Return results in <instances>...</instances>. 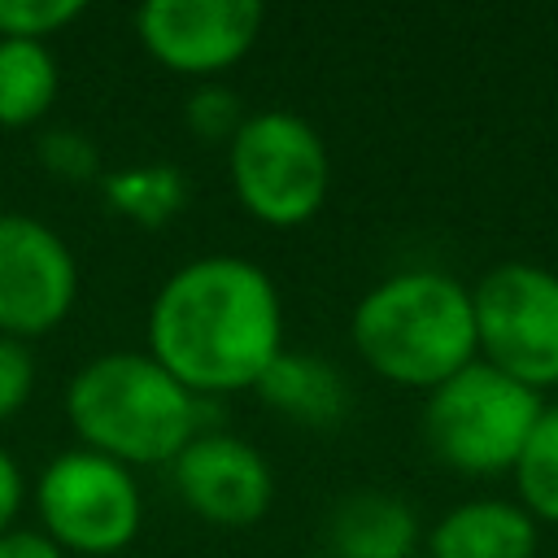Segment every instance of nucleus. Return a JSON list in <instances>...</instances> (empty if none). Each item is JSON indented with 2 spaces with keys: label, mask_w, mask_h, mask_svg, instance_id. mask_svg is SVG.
Listing matches in <instances>:
<instances>
[{
  "label": "nucleus",
  "mask_w": 558,
  "mask_h": 558,
  "mask_svg": "<svg viewBox=\"0 0 558 558\" xmlns=\"http://www.w3.org/2000/svg\"><path fill=\"white\" fill-rule=\"evenodd\" d=\"M148 353L196 397L240 392L283 353L275 279L244 257H196L153 296Z\"/></svg>",
  "instance_id": "f257e3e1"
},
{
  "label": "nucleus",
  "mask_w": 558,
  "mask_h": 558,
  "mask_svg": "<svg viewBox=\"0 0 558 558\" xmlns=\"http://www.w3.org/2000/svg\"><path fill=\"white\" fill-rule=\"evenodd\" d=\"M362 362L405 388H436L475 362L471 292L436 270H405L375 283L349 323Z\"/></svg>",
  "instance_id": "f03ea898"
},
{
  "label": "nucleus",
  "mask_w": 558,
  "mask_h": 558,
  "mask_svg": "<svg viewBox=\"0 0 558 558\" xmlns=\"http://www.w3.org/2000/svg\"><path fill=\"white\" fill-rule=\"evenodd\" d=\"M65 414L83 449L122 466L174 462L196 436V392L153 353H100L65 388Z\"/></svg>",
  "instance_id": "7ed1b4c3"
},
{
  "label": "nucleus",
  "mask_w": 558,
  "mask_h": 558,
  "mask_svg": "<svg viewBox=\"0 0 558 558\" xmlns=\"http://www.w3.org/2000/svg\"><path fill=\"white\" fill-rule=\"evenodd\" d=\"M536 388L501 375L488 362H471L432 388L423 410V436L432 453L466 475H493L519 462L536 418Z\"/></svg>",
  "instance_id": "20e7f679"
},
{
  "label": "nucleus",
  "mask_w": 558,
  "mask_h": 558,
  "mask_svg": "<svg viewBox=\"0 0 558 558\" xmlns=\"http://www.w3.org/2000/svg\"><path fill=\"white\" fill-rule=\"evenodd\" d=\"M235 201L266 227H301L323 209L331 161L323 135L288 109L248 113L227 144Z\"/></svg>",
  "instance_id": "39448f33"
},
{
  "label": "nucleus",
  "mask_w": 558,
  "mask_h": 558,
  "mask_svg": "<svg viewBox=\"0 0 558 558\" xmlns=\"http://www.w3.org/2000/svg\"><path fill=\"white\" fill-rule=\"evenodd\" d=\"M471 310L488 366L527 388L558 384V275L527 262L493 266L475 283Z\"/></svg>",
  "instance_id": "423d86ee"
},
{
  "label": "nucleus",
  "mask_w": 558,
  "mask_h": 558,
  "mask_svg": "<svg viewBox=\"0 0 558 558\" xmlns=\"http://www.w3.org/2000/svg\"><path fill=\"white\" fill-rule=\"evenodd\" d=\"M35 501L44 532L70 554H118L144 519L131 466L92 449L57 453L39 475Z\"/></svg>",
  "instance_id": "0eeeda50"
},
{
  "label": "nucleus",
  "mask_w": 558,
  "mask_h": 558,
  "mask_svg": "<svg viewBox=\"0 0 558 558\" xmlns=\"http://www.w3.org/2000/svg\"><path fill=\"white\" fill-rule=\"evenodd\" d=\"M78 292L70 244L31 214H0V336L52 331Z\"/></svg>",
  "instance_id": "6e6552de"
},
{
  "label": "nucleus",
  "mask_w": 558,
  "mask_h": 558,
  "mask_svg": "<svg viewBox=\"0 0 558 558\" xmlns=\"http://www.w3.org/2000/svg\"><path fill=\"white\" fill-rule=\"evenodd\" d=\"M262 17L253 0H153L135 13V31L166 70L209 78L257 44Z\"/></svg>",
  "instance_id": "1a4fd4ad"
},
{
  "label": "nucleus",
  "mask_w": 558,
  "mask_h": 558,
  "mask_svg": "<svg viewBox=\"0 0 558 558\" xmlns=\"http://www.w3.org/2000/svg\"><path fill=\"white\" fill-rule=\"evenodd\" d=\"M174 488L201 519L218 527H248L270 510L275 475L266 458L227 432L192 436L174 458Z\"/></svg>",
  "instance_id": "9d476101"
},
{
  "label": "nucleus",
  "mask_w": 558,
  "mask_h": 558,
  "mask_svg": "<svg viewBox=\"0 0 558 558\" xmlns=\"http://www.w3.org/2000/svg\"><path fill=\"white\" fill-rule=\"evenodd\" d=\"M432 558H532L536 523L510 501L453 506L427 536Z\"/></svg>",
  "instance_id": "9b49d317"
},
{
  "label": "nucleus",
  "mask_w": 558,
  "mask_h": 558,
  "mask_svg": "<svg viewBox=\"0 0 558 558\" xmlns=\"http://www.w3.org/2000/svg\"><path fill=\"white\" fill-rule=\"evenodd\" d=\"M253 392L270 410L288 414L301 427H331L349 410V384H344V375L331 362H323V357L288 353V349L262 371V379L253 384Z\"/></svg>",
  "instance_id": "f8f14e48"
},
{
  "label": "nucleus",
  "mask_w": 558,
  "mask_h": 558,
  "mask_svg": "<svg viewBox=\"0 0 558 558\" xmlns=\"http://www.w3.org/2000/svg\"><path fill=\"white\" fill-rule=\"evenodd\" d=\"M414 510L388 493H353L327 519L331 558H414Z\"/></svg>",
  "instance_id": "ddd939ff"
},
{
  "label": "nucleus",
  "mask_w": 558,
  "mask_h": 558,
  "mask_svg": "<svg viewBox=\"0 0 558 558\" xmlns=\"http://www.w3.org/2000/svg\"><path fill=\"white\" fill-rule=\"evenodd\" d=\"M61 74L44 44L0 39V126H31L57 100Z\"/></svg>",
  "instance_id": "4468645a"
},
{
  "label": "nucleus",
  "mask_w": 558,
  "mask_h": 558,
  "mask_svg": "<svg viewBox=\"0 0 558 558\" xmlns=\"http://www.w3.org/2000/svg\"><path fill=\"white\" fill-rule=\"evenodd\" d=\"M187 183L179 166L166 161H148V166H126L113 170L105 179V201L113 205V214L140 222V227H161L183 209Z\"/></svg>",
  "instance_id": "2eb2a0df"
},
{
  "label": "nucleus",
  "mask_w": 558,
  "mask_h": 558,
  "mask_svg": "<svg viewBox=\"0 0 558 558\" xmlns=\"http://www.w3.org/2000/svg\"><path fill=\"white\" fill-rule=\"evenodd\" d=\"M519 493L527 501V514L558 523V405H545L519 462H514Z\"/></svg>",
  "instance_id": "dca6fc26"
},
{
  "label": "nucleus",
  "mask_w": 558,
  "mask_h": 558,
  "mask_svg": "<svg viewBox=\"0 0 558 558\" xmlns=\"http://www.w3.org/2000/svg\"><path fill=\"white\" fill-rule=\"evenodd\" d=\"M83 0H0V39H35L57 35L61 26L83 17Z\"/></svg>",
  "instance_id": "f3484780"
},
{
  "label": "nucleus",
  "mask_w": 558,
  "mask_h": 558,
  "mask_svg": "<svg viewBox=\"0 0 558 558\" xmlns=\"http://www.w3.org/2000/svg\"><path fill=\"white\" fill-rule=\"evenodd\" d=\"M244 118L248 113H244L240 96L231 87H222V83H205V87H196L187 96V126L201 140H227L231 144V135L244 126Z\"/></svg>",
  "instance_id": "a211bd4d"
},
{
  "label": "nucleus",
  "mask_w": 558,
  "mask_h": 558,
  "mask_svg": "<svg viewBox=\"0 0 558 558\" xmlns=\"http://www.w3.org/2000/svg\"><path fill=\"white\" fill-rule=\"evenodd\" d=\"M39 161H44V170L48 174H57V179H74V183H83V179H92L96 170H100V153H96V144L83 135V131H48L44 140H39Z\"/></svg>",
  "instance_id": "6ab92c4d"
},
{
  "label": "nucleus",
  "mask_w": 558,
  "mask_h": 558,
  "mask_svg": "<svg viewBox=\"0 0 558 558\" xmlns=\"http://www.w3.org/2000/svg\"><path fill=\"white\" fill-rule=\"evenodd\" d=\"M31 388H35V357L26 340L0 336V423L26 405Z\"/></svg>",
  "instance_id": "aec40b11"
},
{
  "label": "nucleus",
  "mask_w": 558,
  "mask_h": 558,
  "mask_svg": "<svg viewBox=\"0 0 558 558\" xmlns=\"http://www.w3.org/2000/svg\"><path fill=\"white\" fill-rule=\"evenodd\" d=\"M0 558H65V549L35 527H9L0 536Z\"/></svg>",
  "instance_id": "412c9836"
},
{
  "label": "nucleus",
  "mask_w": 558,
  "mask_h": 558,
  "mask_svg": "<svg viewBox=\"0 0 558 558\" xmlns=\"http://www.w3.org/2000/svg\"><path fill=\"white\" fill-rule=\"evenodd\" d=\"M17 506H22V466L0 449V536L9 532Z\"/></svg>",
  "instance_id": "4be33fe9"
}]
</instances>
